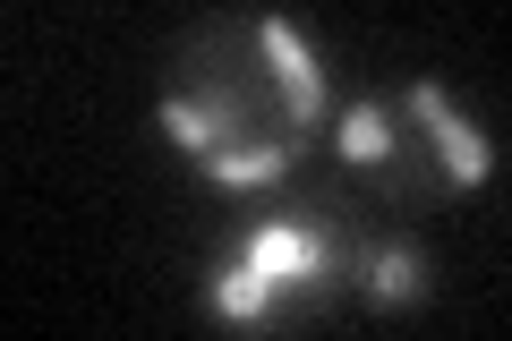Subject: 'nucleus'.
<instances>
[{"instance_id": "f257e3e1", "label": "nucleus", "mask_w": 512, "mask_h": 341, "mask_svg": "<svg viewBox=\"0 0 512 341\" xmlns=\"http://www.w3.org/2000/svg\"><path fill=\"white\" fill-rule=\"evenodd\" d=\"M163 128L205 180L265 188L282 180L308 137L325 128V77L316 52L282 18H214L171 52Z\"/></svg>"}, {"instance_id": "f03ea898", "label": "nucleus", "mask_w": 512, "mask_h": 341, "mask_svg": "<svg viewBox=\"0 0 512 341\" xmlns=\"http://www.w3.org/2000/svg\"><path fill=\"white\" fill-rule=\"evenodd\" d=\"M350 222L333 214H299V222H265L239 239V256L214 273V316L222 324H299L350 282Z\"/></svg>"}, {"instance_id": "7ed1b4c3", "label": "nucleus", "mask_w": 512, "mask_h": 341, "mask_svg": "<svg viewBox=\"0 0 512 341\" xmlns=\"http://www.w3.org/2000/svg\"><path fill=\"white\" fill-rule=\"evenodd\" d=\"M402 103H410V120H419L427 154L444 162V188H478V180H487V137H478V128L444 103V86H410Z\"/></svg>"}, {"instance_id": "20e7f679", "label": "nucleus", "mask_w": 512, "mask_h": 341, "mask_svg": "<svg viewBox=\"0 0 512 341\" xmlns=\"http://www.w3.org/2000/svg\"><path fill=\"white\" fill-rule=\"evenodd\" d=\"M350 282H359L376 307H402V299H419V290H427V256L410 248V239L359 231V239H350Z\"/></svg>"}]
</instances>
